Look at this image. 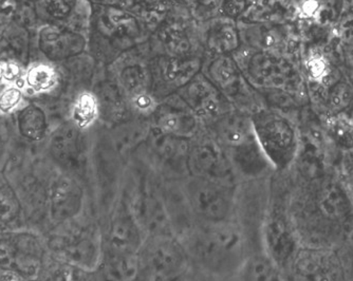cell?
I'll return each mask as SVG.
<instances>
[{
	"label": "cell",
	"instance_id": "6",
	"mask_svg": "<svg viewBox=\"0 0 353 281\" xmlns=\"http://www.w3.org/2000/svg\"><path fill=\"white\" fill-rule=\"evenodd\" d=\"M182 98L192 112L199 116H216L227 114V98L204 75H196L194 80L183 87Z\"/></svg>",
	"mask_w": 353,
	"mask_h": 281
},
{
	"label": "cell",
	"instance_id": "10",
	"mask_svg": "<svg viewBox=\"0 0 353 281\" xmlns=\"http://www.w3.org/2000/svg\"><path fill=\"white\" fill-rule=\"evenodd\" d=\"M82 189L74 180L61 177L55 182L50 195L51 216L55 221L70 219L82 207Z\"/></svg>",
	"mask_w": 353,
	"mask_h": 281
},
{
	"label": "cell",
	"instance_id": "5",
	"mask_svg": "<svg viewBox=\"0 0 353 281\" xmlns=\"http://www.w3.org/2000/svg\"><path fill=\"white\" fill-rule=\"evenodd\" d=\"M296 281H345L338 253L326 247H310L294 257Z\"/></svg>",
	"mask_w": 353,
	"mask_h": 281
},
{
	"label": "cell",
	"instance_id": "15",
	"mask_svg": "<svg viewBox=\"0 0 353 281\" xmlns=\"http://www.w3.org/2000/svg\"><path fill=\"white\" fill-rule=\"evenodd\" d=\"M98 249L97 240L93 237L79 235L63 239V242L59 245V253H61L68 262L85 267L94 263V259L98 256Z\"/></svg>",
	"mask_w": 353,
	"mask_h": 281
},
{
	"label": "cell",
	"instance_id": "18",
	"mask_svg": "<svg viewBox=\"0 0 353 281\" xmlns=\"http://www.w3.org/2000/svg\"><path fill=\"white\" fill-rule=\"evenodd\" d=\"M19 129L28 140H41L47 130V118L43 109L37 105L26 107L19 116Z\"/></svg>",
	"mask_w": 353,
	"mask_h": 281
},
{
	"label": "cell",
	"instance_id": "30",
	"mask_svg": "<svg viewBox=\"0 0 353 281\" xmlns=\"http://www.w3.org/2000/svg\"><path fill=\"white\" fill-rule=\"evenodd\" d=\"M253 41L259 48L263 49V51H269L279 43V32L274 29H269V28L261 27L259 29L253 31Z\"/></svg>",
	"mask_w": 353,
	"mask_h": 281
},
{
	"label": "cell",
	"instance_id": "16",
	"mask_svg": "<svg viewBox=\"0 0 353 281\" xmlns=\"http://www.w3.org/2000/svg\"><path fill=\"white\" fill-rule=\"evenodd\" d=\"M104 34L114 39H132L140 33L138 21L130 14L117 8H108L101 19Z\"/></svg>",
	"mask_w": 353,
	"mask_h": 281
},
{
	"label": "cell",
	"instance_id": "19",
	"mask_svg": "<svg viewBox=\"0 0 353 281\" xmlns=\"http://www.w3.org/2000/svg\"><path fill=\"white\" fill-rule=\"evenodd\" d=\"M327 134L341 149L353 150V118L345 114H331L325 124Z\"/></svg>",
	"mask_w": 353,
	"mask_h": 281
},
{
	"label": "cell",
	"instance_id": "23",
	"mask_svg": "<svg viewBox=\"0 0 353 281\" xmlns=\"http://www.w3.org/2000/svg\"><path fill=\"white\" fill-rule=\"evenodd\" d=\"M21 211V202L15 191L7 182L0 180V225L13 222Z\"/></svg>",
	"mask_w": 353,
	"mask_h": 281
},
{
	"label": "cell",
	"instance_id": "24",
	"mask_svg": "<svg viewBox=\"0 0 353 281\" xmlns=\"http://www.w3.org/2000/svg\"><path fill=\"white\" fill-rule=\"evenodd\" d=\"M245 281H285L277 265L265 258L251 261L245 271Z\"/></svg>",
	"mask_w": 353,
	"mask_h": 281
},
{
	"label": "cell",
	"instance_id": "17",
	"mask_svg": "<svg viewBox=\"0 0 353 281\" xmlns=\"http://www.w3.org/2000/svg\"><path fill=\"white\" fill-rule=\"evenodd\" d=\"M239 34L232 23H217L208 33V49L217 54H229L239 47Z\"/></svg>",
	"mask_w": 353,
	"mask_h": 281
},
{
	"label": "cell",
	"instance_id": "32",
	"mask_svg": "<svg viewBox=\"0 0 353 281\" xmlns=\"http://www.w3.org/2000/svg\"><path fill=\"white\" fill-rule=\"evenodd\" d=\"M345 281H353V239L338 252Z\"/></svg>",
	"mask_w": 353,
	"mask_h": 281
},
{
	"label": "cell",
	"instance_id": "11",
	"mask_svg": "<svg viewBox=\"0 0 353 281\" xmlns=\"http://www.w3.org/2000/svg\"><path fill=\"white\" fill-rule=\"evenodd\" d=\"M229 149L232 163L243 175L255 177L263 175L268 168L273 167L261 149L255 134Z\"/></svg>",
	"mask_w": 353,
	"mask_h": 281
},
{
	"label": "cell",
	"instance_id": "13",
	"mask_svg": "<svg viewBox=\"0 0 353 281\" xmlns=\"http://www.w3.org/2000/svg\"><path fill=\"white\" fill-rule=\"evenodd\" d=\"M201 59L198 57H168L159 64L161 80L168 87L183 88L199 74Z\"/></svg>",
	"mask_w": 353,
	"mask_h": 281
},
{
	"label": "cell",
	"instance_id": "21",
	"mask_svg": "<svg viewBox=\"0 0 353 281\" xmlns=\"http://www.w3.org/2000/svg\"><path fill=\"white\" fill-rule=\"evenodd\" d=\"M98 114L99 104L97 98L91 93H82L75 101L73 107L72 116L75 125L81 129H85L93 124Z\"/></svg>",
	"mask_w": 353,
	"mask_h": 281
},
{
	"label": "cell",
	"instance_id": "9",
	"mask_svg": "<svg viewBox=\"0 0 353 281\" xmlns=\"http://www.w3.org/2000/svg\"><path fill=\"white\" fill-rule=\"evenodd\" d=\"M190 191L192 207L200 215L212 220H218L227 214L229 209L227 196L211 180L201 179L194 182Z\"/></svg>",
	"mask_w": 353,
	"mask_h": 281
},
{
	"label": "cell",
	"instance_id": "34",
	"mask_svg": "<svg viewBox=\"0 0 353 281\" xmlns=\"http://www.w3.org/2000/svg\"><path fill=\"white\" fill-rule=\"evenodd\" d=\"M50 281H77V275L70 264L61 265L51 275Z\"/></svg>",
	"mask_w": 353,
	"mask_h": 281
},
{
	"label": "cell",
	"instance_id": "14",
	"mask_svg": "<svg viewBox=\"0 0 353 281\" xmlns=\"http://www.w3.org/2000/svg\"><path fill=\"white\" fill-rule=\"evenodd\" d=\"M219 140L228 148L234 147L253 136L251 118L237 112H228L216 124Z\"/></svg>",
	"mask_w": 353,
	"mask_h": 281
},
{
	"label": "cell",
	"instance_id": "20",
	"mask_svg": "<svg viewBox=\"0 0 353 281\" xmlns=\"http://www.w3.org/2000/svg\"><path fill=\"white\" fill-rule=\"evenodd\" d=\"M192 164L206 175H224L225 163L217 148L210 144L197 146L192 154Z\"/></svg>",
	"mask_w": 353,
	"mask_h": 281
},
{
	"label": "cell",
	"instance_id": "27",
	"mask_svg": "<svg viewBox=\"0 0 353 281\" xmlns=\"http://www.w3.org/2000/svg\"><path fill=\"white\" fill-rule=\"evenodd\" d=\"M53 152L57 161L65 165L71 166L77 162L79 157V145L77 136L72 132L63 134L55 140Z\"/></svg>",
	"mask_w": 353,
	"mask_h": 281
},
{
	"label": "cell",
	"instance_id": "3",
	"mask_svg": "<svg viewBox=\"0 0 353 281\" xmlns=\"http://www.w3.org/2000/svg\"><path fill=\"white\" fill-rule=\"evenodd\" d=\"M248 74L255 86L291 92L299 86V74L290 61L275 53L261 51L249 59Z\"/></svg>",
	"mask_w": 353,
	"mask_h": 281
},
{
	"label": "cell",
	"instance_id": "37",
	"mask_svg": "<svg viewBox=\"0 0 353 281\" xmlns=\"http://www.w3.org/2000/svg\"><path fill=\"white\" fill-rule=\"evenodd\" d=\"M19 68L17 65L15 64H8L7 66L5 67V73H3V77H5L6 80L9 81V82H12V81H15L19 76Z\"/></svg>",
	"mask_w": 353,
	"mask_h": 281
},
{
	"label": "cell",
	"instance_id": "8",
	"mask_svg": "<svg viewBox=\"0 0 353 281\" xmlns=\"http://www.w3.org/2000/svg\"><path fill=\"white\" fill-rule=\"evenodd\" d=\"M39 49L51 61H63L84 51L86 41L82 35L46 27L39 32Z\"/></svg>",
	"mask_w": 353,
	"mask_h": 281
},
{
	"label": "cell",
	"instance_id": "36",
	"mask_svg": "<svg viewBox=\"0 0 353 281\" xmlns=\"http://www.w3.org/2000/svg\"><path fill=\"white\" fill-rule=\"evenodd\" d=\"M134 101H136V106L141 110H150L152 107V98H148L146 94H143V93L137 94Z\"/></svg>",
	"mask_w": 353,
	"mask_h": 281
},
{
	"label": "cell",
	"instance_id": "22",
	"mask_svg": "<svg viewBox=\"0 0 353 281\" xmlns=\"http://www.w3.org/2000/svg\"><path fill=\"white\" fill-rule=\"evenodd\" d=\"M162 43L172 57H184L190 51V43L188 35L180 25H170L162 30Z\"/></svg>",
	"mask_w": 353,
	"mask_h": 281
},
{
	"label": "cell",
	"instance_id": "28",
	"mask_svg": "<svg viewBox=\"0 0 353 281\" xmlns=\"http://www.w3.org/2000/svg\"><path fill=\"white\" fill-rule=\"evenodd\" d=\"M307 70L312 82L324 84L331 74L330 63L322 53H313L307 63Z\"/></svg>",
	"mask_w": 353,
	"mask_h": 281
},
{
	"label": "cell",
	"instance_id": "4",
	"mask_svg": "<svg viewBox=\"0 0 353 281\" xmlns=\"http://www.w3.org/2000/svg\"><path fill=\"white\" fill-rule=\"evenodd\" d=\"M138 263L139 273L148 281H168L181 272L184 256L176 243L161 239L144 249Z\"/></svg>",
	"mask_w": 353,
	"mask_h": 281
},
{
	"label": "cell",
	"instance_id": "26",
	"mask_svg": "<svg viewBox=\"0 0 353 281\" xmlns=\"http://www.w3.org/2000/svg\"><path fill=\"white\" fill-rule=\"evenodd\" d=\"M353 100V88L345 80L333 83L327 94V104L332 114H342Z\"/></svg>",
	"mask_w": 353,
	"mask_h": 281
},
{
	"label": "cell",
	"instance_id": "39",
	"mask_svg": "<svg viewBox=\"0 0 353 281\" xmlns=\"http://www.w3.org/2000/svg\"><path fill=\"white\" fill-rule=\"evenodd\" d=\"M3 73H5V67H3V65L0 64V81L3 79Z\"/></svg>",
	"mask_w": 353,
	"mask_h": 281
},
{
	"label": "cell",
	"instance_id": "12",
	"mask_svg": "<svg viewBox=\"0 0 353 281\" xmlns=\"http://www.w3.org/2000/svg\"><path fill=\"white\" fill-rule=\"evenodd\" d=\"M211 82L227 98H237L243 88V77L232 57L220 55L208 67Z\"/></svg>",
	"mask_w": 353,
	"mask_h": 281
},
{
	"label": "cell",
	"instance_id": "2",
	"mask_svg": "<svg viewBox=\"0 0 353 281\" xmlns=\"http://www.w3.org/2000/svg\"><path fill=\"white\" fill-rule=\"evenodd\" d=\"M43 258V245L32 233H9L0 238L1 269L15 271L31 280L41 274Z\"/></svg>",
	"mask_w": 353,
	"mask_h": 281
},
{
	"label": "cell",
	"instance_id": "35",
	"mask_svg": "<svg viewBox=\"0 0 353 281\" xmlns=\"http://www.w3.org/2000/svg\"><path fill=\"white\" fill-rule=\"evenodd\" d=\"M0 281H31L15 271L0 268Z\"/></svg>",
	"mask_w": 353,
	"mask_h": 281
},
{
	"label": "cell",
	"instance_id": "25",
	"mask_svg": "<svg viewBox=\"0 0 353 281\" xmlns=\"http://www.w3.org/2000/svg\"><path fill=\"white\" fill-rule=\"evenodd\" d=\"M26 82L33 90H49L57 85V73L49 65H37L28 71Z\"/></svg>",
	"mask_w": 353,
	"mask_h": 281
},
{
	"label": "cell",
	"instance_id": "29",
	"mask_svg": "<svg viewBox=\"0 0 353 281\" xmlns=\"http://www.w3.org/2000/svg\"><path fill=\"white\" fill-rule=\"evenodd\" d=\"M123 86L128 92L140 94L146 83L145 71L140 66H128L121 75Z\"/></svg>",
	"mask_w": 353,
	"mask_h": 281
},
{
	"label": "cell",
	"instance_id": "31",
	"mask_svg": "<svg viewBox=\"0 0 353 281\" xmlns=\"http://www.w3.org/2000/svg\"><path fill=\"white\" fill-rule=\"evenodd\" d=\"M21 91L16 87H10L6 89L1 94H0V112L3 114H10L13 112L15 107L21 102Z\"/></svg>",
	"mask_w": 353,
	"mask_h": 281
},
{
	"label": "cell",
	"instance_id": "1",
	"mask_svg": "<svg viewBox=\"0 0 353 281\" xmlns=\"http://www.w3.org/2000/svg\"><path fill=\"white\" fill-rule=\"evenodd\" d=\"M251 120L254 134L273 168L289 167L299 149V134L293 123L274 112H259Z\"/></svg>",
	"mask_w": 353,
	"mask_h": 281
},
{
	"label": "cell",
	"instance_id": "33",
	"mask_svg": "<svg viewBox=\"0 0 353 281\" xmlns=\"http://www.w3.org/2000/svg\"><path fill=\"white\" fill-rule=\"evenodd\" d=\"M75 3L77 0H47L48 11L53 17L63 19L71 13Z\"/></svg>",
	"mask_w": 353,
	"mask_h": 281
},
{
	"label": "cell",
	"instance_id": "38",
	"mask_svg": "<svg viewBox=\"0 0 353 281\" xmlns=\"http://www.w3.org/2000/svg\"><path fill=\"white\" fill-rule=\"evenodd\" d=\"M220 0H201L202 5L206 7H215L219 3Z\"/></svg>",
	"mask_w": 353,
	"mask_h": 281
},
{
	"label": "cell",
	"instance_id": "7",
	"mask_svg": "<svg viewBox=\"0 0 353 281\" xmlns=\"http://www.w3.org/2000/svg\"><path fill=\"white\" fill-rule=\"evenodd\" d=\"M156 121L159 130L178 138L192 134L197 126L195 112L182 98L168 101L159 107Z\"/></svg>",
	"mask_w": 353,
	"mask_h": 281
}]
</instances>
